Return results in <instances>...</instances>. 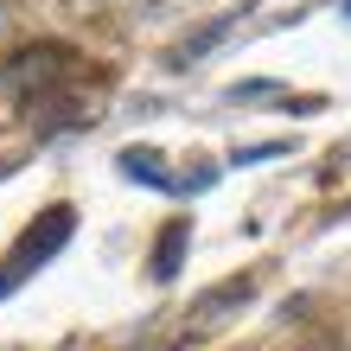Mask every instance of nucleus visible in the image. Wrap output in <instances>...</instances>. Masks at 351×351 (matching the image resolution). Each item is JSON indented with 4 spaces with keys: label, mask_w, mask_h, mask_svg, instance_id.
<instances>
[{
    "label": "nucleus",
    "mask_w": 351,
    "mask_h": 351,
    "mask_svg": "<svg viewBox=\"0 0 351 351\" xmlns=\"http://www.w3.org/2000/svg\"><path fill=\"white\" fill-rule=\"evenodd\" d=\"M71 223H77V211H71V204H51V211L38 217L26 237H19V250H13V262H7V268H13L19 281H26V268H38L45 256H58V250L71 243Z\"/></svg>",
    "instance_id": "obj_1"
},
{
    "label": "nucleus",
    "mask_w": 351,
    "mask_h": 351,
    "mask_svg": "<svg viewBox=\"0 0 351 351\" xmlns=\"http://www.w3.org/2000/svg\"><path fill=\"white\" fill-rule=\"evenodd\" d=\"M179 262H185V223H173L167 243L154 250V275H160V281H173V268H179Z\"/></svg>",
    "instance_id": "obj_2"
},
{
    "label": "nucleus",
    "mask_w": 351,
    "mask_h": 351,
    "mask_svg": "<svg viewBox=\"0 0 351 351\" xmlns=\"http://www.w3.org/2000/svg\"><path fill=\"white\" fill-rule=\"evenodd\" d=\"M121 167H128L134 179H147V185H167V167H160L147 147H128V154H121Z\"/></svg>",
    "instance_id": "obj_3"
}]
</instances>
